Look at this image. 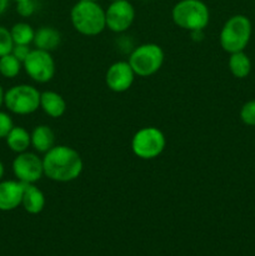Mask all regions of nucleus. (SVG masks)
Listing matches in <instances>:
<instances>
[{
  "mask_svg": "<svg viewBox=\"0 0 255 256\" xmlns=\"http://www.w3.org/2000/svg\"><path fill=\"white\" fill-rule=\"evenodd\" d=\"M166 138L155 126H144L138 130L132 139V152L142 160H154L164 152Z\"/></svg>",
  "mask_w": 255,
  "mask_h": 256,
  "instance_id": "423d86ee",
  "label": "nucleus"
},
{
  "mask_svg": "<svg viewBox=\"0 0 255 256\" xmlns=\"http://www.w3.org/2000/svg\"><path fill=\"white\" fill-rule=\"evenodd\" d=\"M32 135V146L39 154H45L55 145V132L49 125H38L30 132Z\"/></svg>",
  "mask_w": 255,
  "mask_h": 256,
  "instance_id": "dca6fc26",
  "label": "nucleus"
},
{
  "mask_svg": "<svg viewBox=\"0 0 255 256\" xmlns=\"http://www.w3.org/2000/svg\"><path fill=\"white\" fill-rule=\"evenodd\" d=\"M252 36V22L245 15L238 14L229 18L222 25L219 42L222 50L229 54L244 52Z\"/></svg>",
  "mask_w": 255,
  "mask_h": 256,
  "instance_id": "20e7f679",
  "label": "nucleus"
},
{
  "mask_svg": "<svg viewBox=\"0 0 255 256\" xmlns=\"http://www.w3.org/2000/svg\"><path fill=\"white\" fill-rule=\"evenodd\" d=\"M5 140H6L8 148L16 154L28 152V149L32 146V135L22 126L12 128Z\"/></svg>",
  "mask_w": 255,
  "mask_h": 256,
  "instance_id": "f3484780",
  "label": "nucleus"
},
{
  "mask_svg": "<svg viewBox=\"0 0 255 256\" xmlns=\"http://www.w3.org/2000/svg\"><path fill=\"white\" fill-rule=\"evenodd\" d=\"M135 72L132 68L130 66L129 62L125 60H119L115 62L108 68L106 74H105V84L108 89L112 92H125L132 88L135 80Z\"/></svg>",
  "mask_w": 255,
  "mask_h": 256,
  "instance_id": "9b49d317",
  "label": "nucleus"
},
{
  "mask_svg": "<svg viewBox=\"0 0 255 256\" xmlns=\"http://www.w3.org/2000/svg\"><path fill=\"white\" fill-rule=\"evenodd\" d=\"M4 172H5V168H4V164H2V162L0 160V182L2 180V176H4Z\"/></svg>",
  "mask_w": 255,
  "mask_h": 256,
  "instance_id": "c85d7f7f",
  "label": "nucleus"
},
{
  "mask_svg": "<svg viewBox=\"0 0 255 256\" xmlns=\"http://www.w3.org/2000/svg\"><path fill=\"white\" fill-rule=\"evenodd\" d=\"M12 48H14V42H12V32L8 28L0 25V58L10 54Z\"/></svg>",
  "mask_w": 255,
  "mask_h": 256,
  "instance_id": "412c9836",
  "label": "nucleus"
},
{
  "mask_svg": "<svg viewBox=\"0 0 255 256\" xmlns=\"http://www.w3.org/2000/svg\"><path fill=\"white\" fill-rule=\"evenodd\" d=\"M35 49L44 50V52H54L62 44V34L52 26H42L35 30L34 36Z\"/></svg>",
  "mask_w": 255,
  "mask_h": 256,
  "instance_id": "2eb2a0df",
  "label": "nucleus"
},
{
  "mask_svg": "<svg viewBox=\"0 0 255 256\" xmlns=\"http://www.w3.org/2000/svg\"><path fill=\"white\" fill-rule=\"evenodd\" d=\"M72 28L84 36H96L106 29L105 10L96 2L79 0L70 12Z\"/></svg>",
  "mask_w": 255,
  "mask_h": 256,
  "instance_id": "f03ea898",
  "label": "nucleus"
},
{
  "mask_svg": "<svg viewBox=\"0 0 255 256\" xmlns=\"http://www.w3.org/2000/svg\"><path fill=\"white\" fill-rule=\"evenodd\" d=\"M10 32H12L14 45H30L34 42L35 30L32 29V25L28 24V22H16V24L12 25V28L10 29Z\"/></svg>",
  "mask_w": 255,
  "mask_h": 256,
  "instance_id": "6ab92c4d",
  "label": "nucleus"
},
{
  "mask_svg": "<svg viewBox=\"0 0 255 256\" xmlns=\"http://www.w3.org/2000/svg\"><path fill=\"white\" fill-rule=\"evenodd\" d=\"M22 69L28 76L35 82L46 84L54 78L56 66L52 52L40 49H32L30 54L22 62Z\"/></svg>",
  "mask_w": 255,
  "mask_h": 256,
  "instance_id": "6e6552de",
  "label": "nucleus"
},
{
  "mask_svg": "<svg viewBox=\"0 0 255 256\" xmlns=\"http://www.w3.org/2000/svg\"><path fill=\"white\" fill-rule=\"evenodd\" d=\"M36 2L35 0H22L16 2V12L22 18H30L36 12Z\"/></svg>",
  "mask_w": 255,
  "mask_h": 256,
  "instance_id": "5701e85b",
  "label": "nucleus"
},
{
  "mask_svg": "<svg viewBox=\"0 0 255 256\" xmlns=\"http://www.w3.org/2000/svg\"><path fill=\"white\" fill-rule=\"evenodd\" d=\"M42 92L29 84L14 85L5 92L4 105L15 115L34 114L40 108Z\"/></svg>",
  "mask_w": 255,
  "mask_h": 256,
  "instance_id": "0eeeda50",
  "label": "nucleus"
},
{
  "mask_svg": "<svg viewBox=\"0 0 255 256\" xmlns=\"http://www.w3.org/2000/svg\"><path fill=\"white\" fill-rule=\"evenodd\" d=\"M86 2H99V0H86Z\"/></svg>",
  "mask_w": 255,
  "mask_h": 256,
  "instance_id": "c756f323",
  "label": "nucleus"
},
{
  "mask_svg": "<svg viewBox=\"0 0 255 256\" xmlns=\"http://www.w3.org/2000/svg\"><path fill=\"white\" fill-rule=\"evenodd\" d=\"M22 69V62L19 59L10 54L0 58V74L6 79H14L20 74Z\"/></svg>",
  "mask_w": 255,
  "mask_h": 256,
  "instance_id": "aec40b11",
  "label": "nucleus"
},
{
  "mask_svg": "<svg viewBox=\"0 0 255 256\" xmlns=\"http://www.w3.org/2000/svg\"><path fill=\"white\" fill-rule=\"evenodd\" d=\"M240 118L244 124L255 126V100L248 102L246 104L242 105L240 110Z\"/></svg>",
  "mask_w": 255,
  "mask_h": 256,
  "instance_id": "4be33fe9",
  "label": "nucleus"
},
{
  "mask_svg": "<svg viewBox=\"0 0 255 256\" xmlns=\"http://www.w3.org/2000/svg\"><path fill=\"white\" fill-rule=\"evenodd\" d=\"M32 49H30V45H20V44H15L14 48L12 50V54L14 55L16 59H19L20 62H24V60L26 59L28 55L30 54Z\"/></svg>",
  "mask_w": 255,
  "mask_h": 256,
  "instance_id": "393cba45",
  "label": "nucleus"
},
{
  "mask_svg": "<svg viewBox=\"0 0 255 256\" xmlns=\"http://www.w3.org/2000/svg\"><path fill=\"white\" fill-rule=\"evenodd\" d=\"M4 99H5V92L4 89H2V85H0V109H2V106L4 105Z\"/></svg>",
  "mask_w": 255,
  "mask_h": 256,
  "instance_id": "cd10ccee",
  "label": "nucleus"
},
{
  "mask_svg": "<svg viewBox=\"0 0 255 256\" xmlns=\"http://www.w3.org/2000/svg\"><path fill=\"white\" fill-rule=\"evenodd\" d=\"M112 2H118V0H112Z\"/></svg>",
  "mask_w": 255,
  "mask_h": 256,
  "instance_id": "2f4dec72",
  "label": "nucleus"
},
{
  "mask_svg": "<svg viewBox=\"0 0 255 256\" xmlns=\"http://www.w3.org/2000/svg\"><path fill=\"white\" fill-rule=\"evenodd\" d=\"M9 4L10 0H0V16L6 12L8 8H9Z\"/></svg>",
  "mask_w": 255,
  "mask_h": 256,
  "instance_id": "bb28decb",
  "label": "nucleus"
},
{
  "mask_svg": "<svg viewBox=\"0 0 255 256\" xmlns=\"http://www.w3.org/2000/svg\"><path fill=\"white\" fill-rule=\"evenodd\" d=\"M228 65H229V70L232 72V74L239 79L246 78L252 70V62H250L249 56L244 52L230 54Z\"/></svg>",
  "mask_w": 255,
  "mask_h": 256,
  "instance_id": "a211bd4d",
  "label": "nucleus"
},
{
  "mask_svg": "<svg viewBox=\"0 0 255 256\" xmlns=\"http://www.w3.org/2000/svg\"><path fill=\"white\" fill-rule=\"evenodd\" d=\"M12 168L16 180L24 184H36L44 176L42 158H40L36 152H20L12 160Z\"/></svg>",
  "mask_w": 255,
  "mask_h": 256,
  "instance_id": "1a4fd4ad",
  "label": "nucleus"
},
{
  "mask_svg": "<svg viewBox=\"0 0 255 256\" xmlns=\"http://www.w3.org/2000/svg\"><path fill=\"white\" fill-rule=\"evenodd\" d=\"M14 2H22V0H14Z\"/></svg>",
  "mask_w": 255,
  "mask_h": 256,
  "instance_id": "7c9ffc66",
  "label": "nucleus"
},
{
  "mask_svg": "<svg viewBox=\"0 0 255 256\" xmlns=\"http://www.w3.org/2000/svg\"><path fill=\"white\" fill-rule=\"evenodd\" d=\"M66 102L59 92L46 90L40 95V109L52 119H59L66 112Z\"/></svg>",
  "mask_w": 255,
  "mask_h": 256,
  "instance_id": "ddd939ff",
  "label": "nucleus"
},
{
  "mask_svg": "<svg viewBox=\"0 0 255 256\" xmlns=\"http://www.w3.org/2000/svg\"><path fill=\"white\" fill-rule=\"evenodd\" d=\"M192 40L194 42H202L204 39V30H195V32H190Z\"/></svg>",
  "mask_w": 255,
  "mask_h": 256,
  "instance_id": "a878e982",
  "label": "nucleus"
},
{
  "mask_svg": "<svg viewBox=\"0 0 255 256\" xmlns=\"http://www.w3.org/2000/svg\"><path fill=\"white\" fill-rule=\"evenodd\" d=\"M12 128H14V122H12V116L8 112L0 110V139H5Z\"/></svg>",
  "mask_w": 255,
  "mask_h": 256,
  "instance_id": "b1692460",
  "label": "nucleus"
},
{
  "mask_svg": "<svg viewBox=\"0 0 255 256\" xmlns=\"http://www.w3.org/2000/svg\"><path fill=\"white\" fill-rule=\"evenodd\" d=\"M172 19L176 26L189 32L205 30L210 22V12L202 0H179L172 6Z\"/></svg>",
  "mask_w": 255,
  "mask_h": 256,
  "instance_id": "7ed1b4c3",
  "label": "nucleus"
},
{
  "mask_svg": "<svg viewBox=\"0 0 255 256\" xmlns=\"http://www.w3.org/2000/svg\"><path fill=\"white\" fill-rule=\"evenodd\" d=\"M44 175L55 182H70L82 175L84 162L79 152L68 145H55L42 156Z\"/></svg>",
  "mask_w": 255,
  "mask_h": 256,
  "instance_id": "f257e3e1",
  "label": "nucleus"
},
{
  "mask_svg": "<svg viewBox=\"0 0 255 256\" xmlns=\"http://www.w3.org/2000/svg\"><path fill=\"white\" fill-rule=\"evenodd\" d=\"M46 199L45 195L35 184H25L24 194H22V206L26 212L32 215H38L44 210Z\"/></svg>",
  "mask_w": 255,
  "mask_h": 256,
  "instance_id": "4468645a",
  "label": "nucleus"
},
{
  "mask_svg": "<svg viewBox=\"0 0 255 256\" xmlns=\"http://www.w3.org/2000/svg\"><path fill=\"white\" fill-rule=\"evenodd\" d=\"M24 186L19 180L0 182V212H12L22 205Z\"/></svg>",
  "mask_w": 255,
  "mask_h": 256,
  "instance_id": "f8f14e48",
  "label": "nucleus"
},
{
  "mask_svg": "<svg viewBox=\"0 0 255 256\" xmlns=\"http://www.w3.org/2000/svg\"><path fill=\"white\" fill-rule=\"evenodd\" d=\"M135 20V8L128 0L112 2V4L105 10V22L106 29L110 32H125L132 25Z\"/></svg>",
  "mask_w": 255,
  "mask_h": 256,
  "instance_id": "9d476101",
  "label": "nucleus"
},
{
  "mask_svg": "<svg viewBox=\"0 0 255 256\" xmlns=\"http://www.w3.org/2000/svg\"><path fill=\"white\" fill-rule=\"evenodd\" d=\"M164 60L165 52L162 48L154 42H146L135 48L128 62L135 75L140 78H149L162 69Z\"/></svg>",
  "mask_w": 255,
  "mask_h": 256,
  "instance_id": "39448f33",
  "label": "nucleus"
}]
</instances>
